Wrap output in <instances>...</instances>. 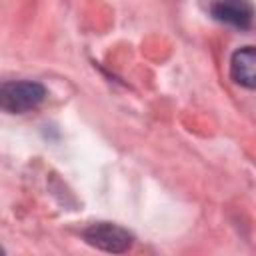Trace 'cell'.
I'll list each match as a JSON object with an SVG mask.
<instances>
[{
	"label": "cell",
	"mask_w": 256,
	"mask_h": 256,
	"mask_svg": "<svg viewBox=\"0 0 256 256\" xmlns=\"http://www.w3.org/2000/svg\"><path fill=\"white\" fill-rule=\"evenodd\" d=\"M210 14L222 24L244 30L252 26L256 10L250 0H212Z\"/></svg>",
	"instance_id": "cell-3"
},
{
	"label": "cell",
	"mask_w": 256,
	"mask_h": 256,
	"mask_svg": "<svg viewBox=\"0 0 256 256\" xmlns=\"http://www.w3.org/2000/svg\"><path fill=\"white\" fill-rule=\"evenodd\" d=\"M84 240L104 252H112V254H120L130 250L134 238L128 230H124L118 224H110V222H96L90 224L84 230Z\"/></svg>",
	"instance_id": "cell-2"
},
{
	"label": "cell",
	"mask_w": 256,
	"mask_h": 256,
	"mask_svg": "<svg viewBox=\"0 0 256 256\" xmlns=\"http://www.w3.org/2000/svg\"><path fill=\"white\" fill-rule=\"evenodd\" d=\"M46 98V88L36 80H8L0 88V106L10 114L34 110Z\"/></svg>",
	"instance_id": "cell-1"
},
{
	"label": "cell",
	"mask_w": 256,
	"mask_h": 256,
	"mask_svg": "<svg viewBox=\"0 0 256 256\" xmlns=\"http://www.w3.org/2000/svg\"><path fill=\"white\" fill-rule=\"evenodd\" d=\"M230 76L236 84L256 90V46H244L232 54Z\"/></svg>",
	"instance_id": "cell-4"
}]
</instances>
